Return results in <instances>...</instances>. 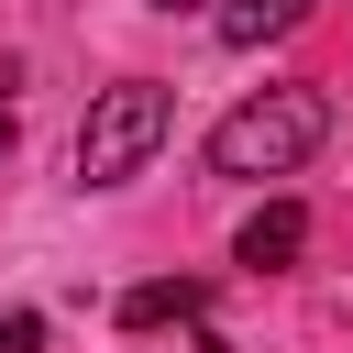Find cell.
I'll return each instance as SVG.
<instances>
[{"label": "cell", "instance_id": "obj_1", "mask_svg": "<svg viewBox=\"0 0 353 353\" xmlns=\"http://www.w3.org/2000/svg\"><path fill=\"white\" fill-rule=\"evenodd\" d=\"M320 132H331V99H320V88H265V99L221 110L210 165H221V176H287V165L320 154Z\"/></svg>", "mask_w": 353, "mask_h": 353}, {"label": "cell", "instance_id": "obj_6", "mask_svg": "<svg viewBox=\"0 0 353 353\" xmlns=\"http://www.w3.org/2000/svg\"><path fill=\"white\" fill-rule=\"evenodd\" d=\"M0 353H44V320L33 309H0Z\"/></svg>", "mask_w": 353, "mask_h": 353}, {"label": "cell", "instance_id": "obj_7", "mask_svg": "<svg viewBox=\"0 0 353 353\" xmlns=\"http://www.w3.org/2000/svg\"><path fill=\"white\" fill-rule=\"evenodd\" d=\"M0 154H11V99H0Z\"/></svg>", "mask_w": 353, "mask_h": 353}, {"label": "cell", "instance_id": "obj_2", "mask_svg": "<svg viewBox=\"0 0 353 353\" xmlns=\"http://www.w3.org/2000/svg\"><path fill=\"white\" fill-rule=\"evenodd\" d=\"M165 121H176V99H165L154 77H121V88H99V99H88V121H77V176H88V188H121V176H143V154L165 143Z\"/></svg>", "mask_w": 353, "mask_h": 353}, {"label": "cell", "instance_id": "obj_8", "mask_svg": "<svg viewBox=\"0 0 353 353\" xmlns=\"http://www.w3.org/2000/svg\"><path fill=\"white\" fill-rule=\"evenodd\" d=\"M154 11H188V0H154Z\"/></svg>", "mask_w": 353, "mask_h": 353}, {"label": "cell", "instance_id": "obj_5", "mask_svg": "<svg viewBox=\"0 0 353 353\" xmlns=\"http://www.w3.org/2000/svg\"><path fill=\"white\" fill-rule=\"evenodd\" d=\"M298 22H309V0H221V44H276Z\"/></svg>", "mask_w": 353, "mask_h": 353}, {"label": "cell", "instance_id": "obj_3", "mask_svg": "<svg viewBox=\"0 0 353 353\" xmlns=\"http://www.w3.org/2000/svg\"><path fill=\"white\" fill-rule=\"evenodd\" d=\"M298 243H309V210H298V199H265V210L243 221V243H232V254H243L254 276H276V265H298Z\"/></svg>", "mask_w": 353, "mask_h": 353}, {"label": "cell", "instance_id": "obj_4", "mask_svg": "<svg viewBox=\"0 0 353 353\" xmlns=\"http://www.w3.org/2000/svg\"><path fill=\"white\" fill-rule=\"evenodd\" d=\"M210 309V287L199 276H154V287H132L121 298V331H165V320H199Z\"/></svg>", "mask_w": 353, "mask_h": 353}]
</instances>
